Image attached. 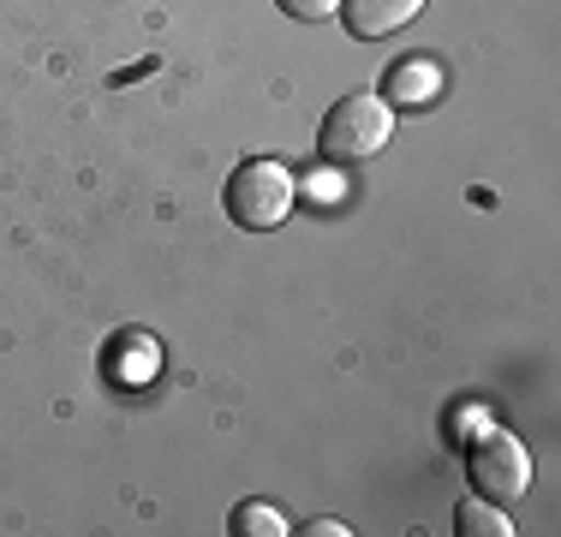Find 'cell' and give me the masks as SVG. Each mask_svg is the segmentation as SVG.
Returning a JSON list of instances; mask_svg holds the SVG:
<instances>
[{
	"mask_svg": "<svg viewBox=\"0 0 561 537\" xmlns=\"http://www.w3.org/2000/svg\"><path fill=\"white\" fill-rule=\"evenodd\" d=\"M287 19H305V24H317V19H335V7L341 0H275Z\"/></svg>",
	"mask_w": 561,
	"mask_h": 537,
	"instance_id": "8",
	"label": "cell"
},
{
	"mask_svg": "<svg viewBox=\"0 0 561 537\" xmlns=\"http://www.w3.org/2000/svg\"><path fill=\"white\" fill-rule=\"evenodd\" d=\"M227 221L245 227V233H275L280 221L293 215V204H299V185H293V173L280 168V161H239L233 173H227Z\"/></svg>",
	"mask_w": 561,
	"mask_h": 537,
	"instance_id": "1",
	"label": "cell"
},
{
	"mask_svg": "<svg viewBox=\"0 0 561 537\" xmlns=\"http://www.w3.org/2000/svg\"><path fill=\"white\" fill-rule=\"evenodd\" d=\"M305 532H311V537H346V526H341V519H311Z\"/></svg>",
	"mask_w": 561,
	"mask_h": 537,
	"instance_id": "9",
	"label": "cell"
},
{
	"mask_svg": "<svg viewBox=\"0 0 561 537\" xmlns=\"http://www.w3.org/2000/svg\"><path fill=\"white\" fill-rule=\"evenodd\" d=\"M389 138H394V107L382 96H370V90H353V96H341L329 107L323 132H317V150L329 161H370V156H382Z\"/></svg>",
	"mask_w": 561,
	"mask_h": 537,
	"instance_id": "2",
	"label": "cell"
},
{
	"mask_svg": "<svg viewBox=\"0 0 561 537\" xmlns=\"http://www.w3.org/2000/svg\"><path fill=\"white\" fill-rule=\"evenodd\" d=\"M341 24L353 43H382V36L407 31L412 19L424 12V0H341Z\"/></svg>",
	"mask_w": 561,
	"mask_h": 537,
	"instance_id": "4",
	"label": "cell"
},
{
	"mask_svg": "<svg viewBox=\"0 0 561 537\" xmlns=\"http://www.w3.org/2000/svg\"><path fill=\"white\" fill-rule=\"evenodd\" d=\"M466 460H472V483H478L484 502H519V495L531 490V454H526V442H519L514 430L484 424V436L472 442Z\"/></svg>",
	"mask_w": 561,
	"mask_h": 537,
	"instance_id": "3",
	"label": "cell"
},
{
	"mask_svg": "<svg viewBox=\"0 0 561 537\" xmlns=\"http://www.w3.org/2000/svg\"><path fill=\"white\" fill-rule=\"evenodd\" d=\"M233 532H245V537H275V532H287V519H280L275 507H263V502H239V507H233Z\"/></svg>",
	"mask_w": 561,
	"mask_h": 537,
	"instance_id": "7",
	"label": "cell"
},
{
	"mask_svg": "<svg viewBox=\"0 0 561 537\" xmlns=\"http://www.w3.org/2000/svg\"><path fill=\"white\" fill-rule=\"evenodd\" d=\"M311 192H317V204H335V197L346 192V185H341V180H335V185H329V180H317V185H311Z\"/></svg>",
	"mask_w": 561,
	"mask_h": 537,
	"instance_id": "10",
	"label": "cell"
},
{
	"mask_svg": "<svg viewBox=\"0 0 561 537\" xmlns=\"http://www.w3.org/2000/svg\"><path fill=\"white\" fill-rule=\"evenodd\" d=\"M454 532H460V537H514L507 514L496 502H484V495H466V502L454 507Z\"/></svg>",
	"mask_w": 561,
	"mask_h": 537,
	"instance_id": "6",
	"label": "cell"
},
{
	"mask_svg": "<svg viewBox=\"0 0 561 537\" xmlns=\"http://www.w3.org/2000/svg\"><path fill=\"white\" fill-rule=\"evenodd\" d=\"M443 96V66L436 60H400L389 72V84H382V102L389 107H424Z\"/></svg>",
	"mask_w": 561,
	"mask_h": 537,
	"instance_id": "5",
	"label": "cell"
}]
</instances>
